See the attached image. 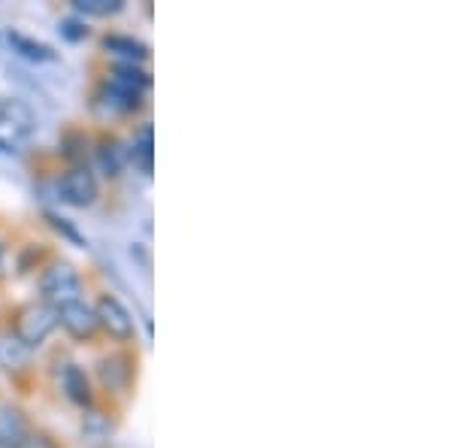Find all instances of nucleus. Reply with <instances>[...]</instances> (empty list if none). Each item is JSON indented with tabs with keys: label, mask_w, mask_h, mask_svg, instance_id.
<instances>
[{
	"label": "nucleus",
	"mask_w": 454,
	"mask_h": 448,
	"mask_svg": "<svg viewBox=\"0 0 454 448\" xmlns=\"http://www.w3.org/2000/svg\"><path fill=\"white\" fill-rule=\"evenodd\" d=\"M27 436V428L16 409H0V448L21 445Z\"/></svg>",
	"instance_id": "obj_8"
},
{
	"label": "nucleus",
	"mask_w": 454,
	"mask_h": 448,
	"mask_svg": "<svg viewBox=\"0 0 454 448\" xmlns=\"http://www.w3.org/2000/svg\"><path fill=\"white\" fill-rule=\"evenodd\" d=\"M76 12H82V16H115V12H121V0H76Z\"/></svg>",
	"instance_id": "obj_12"
},
{
	"label": "nucleus",
	"mask_w": 454,
	"mask_h": 448,
	"mask_svg": "<svg viewBox=\"0 0 454 448\" xmlns=\"http://www.w3.org/2000/svg\"><path fill=\"white\" fill-rule=\"evenodd\" d=\"M55 312H58V321H61L73 336H91L94 330H98V315H94L91 306L82 303V300H73V303L61 306V310H55Z\"/></svg>",
	"instance_id": "obj_6"
},
{
	"label": "nucleus",
	"mask_w": 454,
	"mask_h": 448,
	"mask_svg": "<svg viewBox=\"0 0 454 448\" xmlns=\"http://www.w3.org/2000/svg\"><path fill=\"white\" fill-rule=\"evenodd\" d=\"M27 361V349L21 345L19 340H0V364L6 366V370H12V366H21Z\"/></svg>",
	"instance_id": "obj_14"
},
{
	"label": "nucleus",
	"mask_w": 454,
	"mask_h": 448,
	"mask_svg": "<svg viewBox=\"0 0 454 448\" xmlns=\"http://www.w3.org/2000/svg\"><path fill=\"white\" fill-rule=\"evenodd\" d=\"M130 158L140 167L143 173L152 170V128H143L134 139V149H130Z\"/></svg>",
	"instance_id": "obj_11"
},
{
	"label": "nucleus",
	"mask_w": 454,
	"mask_h": 448,
	"mask_svg": "<svg viewBox=\"0 0 454 448\" xmlns=\"http://www.w3.org/2000/svg\"><path fill=\"white\" fill-rule=\"evenodd\" d=\"M98 158H100V167L109 173V176H119L121 170V164H124V152L119 149L115 143H106L104 149L98 152Z\"/></svg>",
	"instance_id": "obj_15"
},
{
	"label": "nucleus",
	"mask_w": 454,
	"mask_h": 448,
	"mask_svg": "<svg viewBox=\"0 0 454 448\" xmlns=\"http://www.w3.org/2000/svg\"><path fill=\"white\" fill-rule=\"evenodd\" d=\"M10 43L19 49V55L31 58V61H52V58H55V52L46 46V43L27 40V36H21V34H10Z\"/></svg>",
	"instance_id": "obj_9"
},
{
	"label": "nucleus",
	"mask_w": 454,
	"mask_h": 448,
	"mask_svg": "<svg viewBox=\"0 0 454 448\" xmlns=\"http://www.w3.org/2000/svg\"><path fill=\"white\" fill-rule=\"evenodd\" d=\"M94 315H98V325H104L109 330V336H115V340H130V336H134V318H130V312L121 306V300L104 294V297L98 300Z\"/></svg>",
	"instance_id": "obj_5"
},
{
	"label": "nucleus",
	"mask_w": 454,
	"mask_h": 448,
	"mask_svg": "<svg viewBox=\"0 0 454 448\" xmlns=\"http://www.w3.org/2000/svg\"><path fill=\"white\" fill-rule=\"evenodd\" d=\"M49 222H52V227H55V231H61V233H64V237H67V240H73V242H76V246H85V240H82V237H79V231H76V227H73V224L67 222V218H58V216H49Z\"/></svg>",
	"instance_id": "obj_16"
},
{
	"label": "nucleus",
	"mask_w": 454,
	"mask_h": 448,
	"mask_svg": "<svg viewBox=\"0 0 454 448\" xmlns=\"http://www.w3.org/2000/svg\"><path fill=\"white\" fill-rule=\"evenodd\" d=\"M61 388H64V394L70 397L73 403H85L91 400V385H88V376L82 370H79L76 364H67L61 370Z\"/></svg>",
	"instance_id": "obj_7"
},
{
	"label": "nucleus",
	"mask_w": 454,
	"mask_h": 448,
	"mask_svg": "<svg viewBox=\"0 0 454 448\" xmlns=\"http://www.w3.org/2000/svg\"><path fill=\"white\" fill-rule=\"evenodd\" d=\"M145 85H149L145 70L134 67V64H121V67H115L113 76H109L106 98L115 109H134L137 104H140Z\"/></svg>",
	"instance_id": "obj_1"
},
{
	"label": "nucleus",
	"mask_w": 454,
	"mask_h": 448,
	"mask_svg": "<svg viewBox=\"0 0 454 448\" xmlns=\"http://www.w3.org/2000/svg\"><path fill=\"white\" fill-rule=\"evenodd\" d=\"M104 46L109 49V52L130 58V61H143V58H145V46H143V43H137V40H130V36H106Z\"/></svg>",
	"instance_id": "obj_10"
},
{
	"label": "nucleus",
	"mask_w": 454,
	"mask_h": 448,
	"mask_svg": "<svg viewBox=\"0 0 454 448\" xmlns=\"http://www.w3.org/2000/svg\"><path fill=\"white\" fill-rule=\"evenodd\" d=\"M58 325V312L52 306H31V310L21 312L19 318V342L25 349H36L40 342H46V336L52 334Z\"/></svg>",
	"instance_id": "obj_3"
},
{
	"label": "nucleus",
	"mask_w": 454,
	"mask_h": 448,
	"mask_svg": "<svg viewBox=\"0 0 454 448\" xmlns=\"http://www.w3.org/2000/svg\"><path fill=\"white\" fill-rule=\"evenodd\" d=\"M40 291H43V297L55 306V310H61V306L79 300L76 270H73L70 263H55V267H49L40 279Z\"/></svg>",
	"instance_id": "obj_2"
},
{
	"label": "nucleus",
	"mask_w": 454,
	"mask_h": 448,
	"mask_svg": "<svg viewBox=\"0 0 454 448\" xmlns=\"http://www.w3.org/2000/svg\"><path fill=\"white\" fill-rule=\"evenodd\" d=\"M6 276V248H4V242H0V279Z\"/></svg>",
	"instance_id": "obj_17"
},
{
	"label": "nucleus",
	"mask_w": 454,
	"mask_h": 448,
	"mask_svg": "<svg viewBox=\"0 0 454 448\" xmlns=\"http://www.w3.org/2000/svg\"><path fill=\"white\" fill-rule=\"evenodd\" d=\"M100 376H104L106 388H121L128 381V366L121 358H106V361H100Z\"/></svg>",
	"instance_id": "obj_13"
},
{
	"label": "nucleus",
	"mask_w": 454,
	"mask_h": 448,
	"mask_svg": "<svg viewBox=\"0 0 454 448\" xmlns=\"http://www.w3.org/2000/svg\"><path fill=\"white\" fill-rule=\"evenodd\" d=\"M58 194H61V200L70 203V207H91V203L98 200V179H94L91 170L76 167V170L61 176Z\"/></svg>",
	"instance_id": "obj_4"
}]
</instances>
